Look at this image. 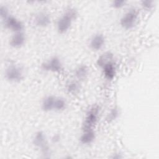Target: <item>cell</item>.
Listing matches in <instances>:
<instances>
[{"instance_id": "obj_1", "label": "cell", "mask_w": 159, "mask_h": 159, "mask_svg": "<svg viewBox=\"0 0 159 159\" xmlns=\"http://www.w3.org/2000/svg\"><path fill=\"white\" fill-rule=\"evenodd\" d=\"M77 16L76 11L73 8H69L60 17L57 22V30L59 33H65L71 25Z\"/></svg>"}, {"instance_id": "obj_2", "label": "cell", "mask_w": 159, "mask_h": 159, "mask_svg": "<svg viewBox=\"0 0 159 159\" xmlns=\"http://www.w3.org/2000/svg\"><path fill=\"white\" fill-rule=\"evenodd\" d=\"M99 108L98 105H93L88 109L86 112L84 121L83 125V130H90L93 129V127L97 122Z\"/></svg>"}, {"instance_id": "obj_3", "label": "cell", "mask_w": 159, "mask_h": 159, "mask_svg": "<svg viewBox=\"0 0 159 159\" xmlns=\"http://www.w3.org/2000/svg\"><path fill=\"white\" fill-rule=\"evenodd\" d=\"M138 18V12L135 9L129 10L122 17L120 24L125 29H130L134 27Z\"/></svg>"}, {"instance_id": "obj_4", "label": "cell", "mask_w": 159, "mask_h": 159, "mask_svg": "<svg viewBox=\"0 0 159 159\" xmlns=\"http://www.w3.org/2000/svg\"><path fill=\"white\" fill-rule=\"evenodd\" d=\"M5 76L6 79L12 82H19L23 78L22 68L16 65H10L5 71Z\"/></svg>"}, {"instance_id": "obj_5", "label": "cell", "mask_w": 159, "mask_h": 159, "mask_svg": "<svg viewBox=\"0 0 159 159\" xmlns=\"http://www.w3.org/2000/svg\"><path fill=\"white\" fill-rule=\"evenodd\" d=\"M42 66L45 71L58 72L61 70V63L58 57H53L48 61L43 63Z\"/></svg>"}, {"instance_id": "obj_6", "label": "cell", "mask_w": 159, "mask_h": 159, "mask_svg": "<svg viewBox=\"0 0 159 159\" xmlns=\"http://www.w3.org/2000/svg\"><path fill=\"white\" fill-rule=\"evenodd\" d=\"M33 142L36 147L40 148L44 153L48 152V148L47 145L45 136L42 132L39 131L35 134L33 139Z\"/></svg>"}, {"instance_id": "obj_7", "label": "cell", "mask_w": 159, "mask_h": 159, "mask_svg": "<svg viewBox=\"0 0 159 159\" xmlns=\"http://www.w3.org/2000/svg\"><path fill=\"white\" fill-rule=\"evenodd\" d=\"M4 21L6 26L16 32H21L24 28L22 23L13 16H8Z\"/></svg>"}, {"instance_id": "obj_8", "label": "cell", "mask_w": 159, "mask_h": 159, "mask_svg": "<svg viewBox=\"0 0 159 159\" xmlns=\"http://www.w3.org/2000/svg\"><path fill=\"white\" fill-rule=\"evenodd\" d=\"M25 35L22 32H16L11 39L10 45L13 47H20L25 42Z\"/></svg>"}, {"instance_id": "obj_9", "label": "cell", "mask_w": 159, "mask_h": 159, "mask_svg": "<svg viewBox=\"0 0 159 159\" xmlns=\"http://www.w3.org/2000/svg\"><path fill=\"white\" fill-rule=\"evenodd\" d=\"M104 43V38L102 34H96L93 37L90 41V46L92 49L98 50L101 49Z\"/></svg>"}, {"instance_id": "obj_10", "label": "cell", "mask_w": 159, "mask_h": 159, "mask_svg": "<svg viewBox=\"0 0 159 159\" xmlns=\"http://www.w3.org/2000/svg\"><path fill=\"white\" fill-rule=\"evenodd\" d=\"M35 22L39 27H46L50 23V18L46 13L40 12L36 16Z\"/></svg>"}, {"instance_id": "obj_11", "label": "cell", "mask_w": 159, "mask_h": 159, "mask_svg": "<svg viewBox=\"0 0 159 159\" xmlns=\"http://www.w3.org/2000/svg\"><path fill=\"white\" fill-rule=\"evenodd\" d=\"M95 138V134L93 129L83 130V133L80 137L81 142L83 144L91 143Z\"/></svg>"}, {"instance_id": "obj_12", "label": "cell", "mask_w": 159, "mask_h": 159, "mask_svg": "<svg viewBox=\"0 0 159 159\" xmlns=\"http://www.w3.org/2000/svg\"><path fill=\"white\" fill-rule=\"evenodd\" d=\"M112 60H113V54L109 52H107L103 53L99 57L97 61V63L99 66L102 68L107 64L113 62Z\"/></svg>"}, {"instance_id": "obj_13", "label": "cell", "mask_w": 159, "mask_h": 159, "mask_svg": "<svg viewBox=\"0 0 159 159\" xmlns=\"http://www.w3.org/2000/svg\"><path fill=\"white\" fill-rule=\"evenodd\" d=\"M55 97L53 96H48L46 97L42 102V107L45 111H50L54 110V104L55 101Z\"/></svg>"}, {"instance_id": "obj_14", "label": "cell", "mask_w": 159, "mask_h": 159, "mask_svg": "<svg viewBox=\"0 0 159 159\" xmlns=\"http://www.w3.org/2000/svg\"><path fill=\"white\" fill-rule=\"evenodd\" d=\"M104 74L108 80H112L116 75V68L113 62L109 63L102 67Z\"/></svg>"}, {"instance_id": "obj_15", "label": "cell", "mask_w": 159, "mask_h": 159, "mask_svg": "<svg viewBox=\"0 0 159 159\" xmlns=\"http://www.w3.org/2000/svg\"><path fill=\"white\" fill-rule=\"evenodd\" d=\"M88 73V69L85 65H81L78 66L75 70L76 76L80 80H83L86 78Z\"/></svg>"}, {"instance_id": "obj_16", "label": "cell", "mask_w": 159, "mask_h": 159, "mask_svg": "<svg viewBox=\"0 0 159 159\" xmlns=\"http://www.w3.org/2000/svg\"><path fill=\"white\" fill-rule=\"evenodd\" d=\"M66 106L65 101L60 98H56L55 104H54V110L60 111L63 110Z\"/></svg>"}, {"instance_id": "obj_17", "label": "cell", "mask_w": 159, "mask_h": 159, "mask_svg": "<svg viewBox=\"0 0 159 159\" xmlns=\"http://www.w3.org/2000/svg\"><path fill=\"white\" fill-rule=\"evenodd\" d=\"M78 89H79L78 84L75 82H71L68 84L67 90L70 93L75 94L78 91Z\"/></svg>"}, {"instance_id": "obj_18", "label": "cell", "mask_w": 159, "mask_h": 159, "mask_svg": "<svg viewBox=\"0 0 159 159\" xmlns=\"http://www.w3.org/2000/svg\"><path fill=\"white\" fill-rule=\"evenodd\" d=\"M117 116H118V110L116 108H114L111 111V112L108 114L107 119V120L111 122L115 120L117 117Z\"/></svg>"}, {"instance_id": "obj_19", "label": "cell", "mask_w": 159, "mask_h": 159, "mask_svg": "<svg viewBox=\"0 0 159 159\" xmlns=\"http://www.w3.org/2000/svg\"><path fill=\"white\" fill-rule=\"evenodd\" d=\"M0 15L1 19L5 20L8 17V9L4 6H1L0 7Z\"/></svg>"}, {"instance_id": "obj_20", "label": "cell", "mask_w": 159, "mask_h": 159, "mask_svg": "<svg viewBox=\"0 0 159 159\" xmlns=\"http://www.w3.org/2000/svg\"><path fill=\"white\" fill-rule=\"evenodd\" d=\"M126 3L125 1L124 0H115L112 2V6L114 8H120L124 6Z\"/></svg>"}, {"instance_id": "obj_21", "label": "cell", "mask_w": 159, "mask_h": 159, "mask_svg": "<svg viewBox=\"0 0 159 159\" xmlns=\"http://www.w3.org/2000/svg\"><path fill=\"white\" fill-rule=\"evenodd\" d=\"M153 1H142V6L143 8L146 9H150L153 7Z\"/></svg>"}]
</instances>
